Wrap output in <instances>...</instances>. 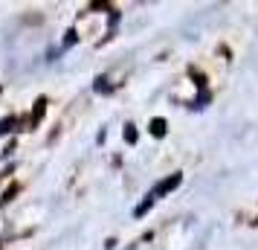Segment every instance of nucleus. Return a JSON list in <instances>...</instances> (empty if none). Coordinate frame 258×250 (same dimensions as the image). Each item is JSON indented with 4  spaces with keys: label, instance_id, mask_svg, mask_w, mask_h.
Masks as SVG:
<instances>
[{
    "label": "nucleus",
    "instance_id": "1",
    "mask_svg": "<svg viewBox=\"0 0 258 250\" xmlns=\"http://www.w3.org/2000/svg\"><path fill=\"white\" fill-rule=\"evenodd\" d=\"M44 108H47V99L41 96V99L35 102V114H32V125H38V119H41V114H44Z\"/></svg>",
    "mask_w": 258,
    "mask_h": 250
},
{
    "label": "nucleus",
    "instance_id": "2",
    "mask_svg": "<svg viewBox=\"0 0 258 250\" xmlns=\"http://www.w3.org/2000/svg\"><path fill=\"white\" fill-rule=\"evenodd\" d=\"M12 125H15V119H3V122H0V134L12 131Z\"/></svg>",
    "mask_w": 258,
    "mask_h": 250
}]
</instances>
